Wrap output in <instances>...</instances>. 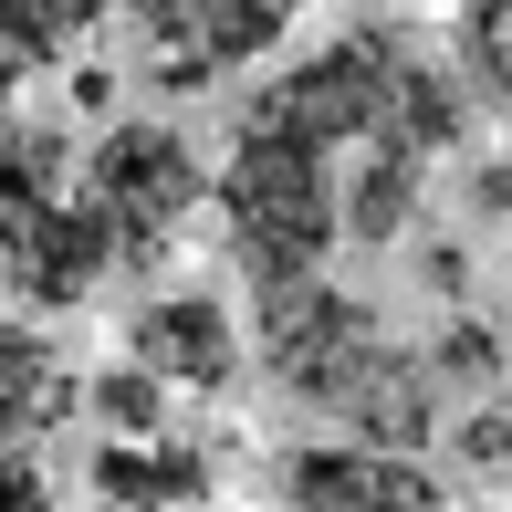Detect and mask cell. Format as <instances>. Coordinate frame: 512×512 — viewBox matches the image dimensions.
Segmentation results:
<instances>
[{
  "label": "cell",
  "instance_id": "cell-1",
  "mask_svg": "<svg viewBox=\"0 0 512 512\" xmlns=\"http://www.w3.org/2000/svg\"><path fill=\"white\" fill-rule=\"evenodd\" d=\"M262 366H272L304 408L345 418V439L418 450V439L439 429V377H429V356H398L387 324L366 314L356 293H335L324 272L262 293Z\"/></svg>",
  "mask_w": 512,
  "mask_h": 512
},
{
  "label": "cell",
  "instance_id": "cell-2",
  "mask_svg": "<svg viewBox=\"0 0 512 512\" xmlns=\"http://www.w3.org/2000/svg\"><path fill=\"white\" fill-rule=\"evenodd\" d=\"M345 178H335V147H314L304 126H272V115L241 105V136H230V168L209 178L220 199V241L251 283H304V272L335 262L345 241Z\"/></svg>",
  "mask_w": 512,
  "mask_h": 512
},
{
  "label": "cell",
  "instance_id": "cell-3",
  "mask_svg": "<svg viewBox=\"0 0 512 512\" xmlns=\"http://www.w3.org/2000/svg\"><path fill=\"white\" fill-rule=\"evenodd\" d=\"M74 189L105 209V230H115L126 262H157V251L199 220L209 168H199V147L178 126H115V136H95V157H84Z\"/></svg>",
  "mask_w": 512,
  "mask_h": 512
},
{
  "label": "cell",
  "instance_id": "cell-4",
  "mask_svg": "<svg viewBox=\"0 0 512 512\" xmlns=\"http://www.w3.org/2000/svg\"><path fill=\"white\" fill-rule=\"evenodd\" d=\"M115 11L147 42V74L168 84V95H199V84L262 63L272 42L304 21V0H115Z\"/></svg>",
  "mask_w": 512,
  "mask_h": 512
},
{
  "label": "cell",
  "instance_id": "cell-5",
  "mask_svg": "<svg viewBox=\"0 0 512 512\" xmlns=\"http://www.w3.org/2000/svg\"><path fill=\"white\" fill-rule=\"evenodd\" d=\"M293 512H450L439 471H418V450H377V439H324V450L283 460Z\"/></svg>",
  "mask_w": 512,
  "mask_h": 512
},
{
  "label": "cell",
  "instance_id": "cell-6",
  "mask_svg": "<svg viewBox=\"0 0 512 512\" xmlns=\"http://www.w3.org/2000/svg\"><path fill=\"white\" fill-rule=\"evenodd\" d=\"M126 356L157 366L168 387H199V398H220V387L241 377V335H230V304H220V293H157V304H136Z\"/></svg>",
  "mask_w": 512,
  "mask_h": 512
},
{
  "label": "cell",
  "instance_id": "cell-7",
  "mask_svg": "<svg viewBox=\"0 0 512 512\" xmlns=\"http://www.w3.org/2000/svg\"><path fill=\"white\" fill-rule=\"evenodd\" d=\"M105 272H126V251H115L105 209L84 199V189H63V199L42 209V220H32V251H21L11 293H21V304H42V314H74L84 293L105 283Z\"/></svg>",
  "mask_w": 512,
  "mask_h": 512
},
{
  "label": "cell",
  "instance_id": "cell-8",
  "mask_svg": "<svg viewBox=\"0 0 512 512\" xmlns=\"http://www.w3.org/2000/svg\"><path fill=\"white\" fill-rule=\"evenodd\" d=\"M74 189V157H63L53 126H11L0 115V293H11L21 251H32V220Z\"/></svg>",
  "mask_w": 512,
  "mask_h": 512
},
{
  "label": "cell",
  "instance_id": "cell-9",
  "mask_svg": "<svg viewBox=\"0 0 512 512\" xmlns=\"http://www.w3.org/2000/svg\"><path fill=\"white\" fill-rule=\"evenodd\" d=\"M84 398V377L63 366L53 335H32V324H0V450H21V439L63 429Z\"/></svg>",
  "mask_w": 512,
  "mask_h": 512
},
{
  "label": "cell",
  "instance_id": "cell-10",
  "mask_svg": "<svg viewBox=\"0 0 512 512\" xmlns=\"http://www.w3.org/2000/svg\"><path fill=\"white\" fill-rule=\"evenodd\" d=\"M95 492L105 502H157V512H199L209 502V460L189 450V439H105L95 460Z\"/></svg>",
  "mask_w": 512,
  "mask_h": 512
},
{
  "label": "cell",
  "instance_id": "cell-11",
  "mask_svg": "<svg viewBox=\"0 0 512 512\" xmlns=\"http://www.w3.org/2000/svg\"><path fill=\"white\" fill-rule=\"evenodd\" d=\"M115 0H0V74H42V63L84 53Z\"/></svg>",
  "mask_w": 512,
  "mask_h": 512
},
{
  "label": "cell",
  "instance_id": "cell-12",
  "mask_svg": "<svg viewBox=\"0 0 512 512\" xmlns=\"http://www.w3.org/2000/svg\"><path fill=\"white\" fill-rule=\"evenodd\" d=\"M84 408H95L115 439H157L168 429V377L126 356V366H105V377H84Z\"/></svg>",
  "mask_w": 512,
  "mask_h": 512
},
{
  "label": "cell",
  "instance_id": "cell-13",
  "mask_svg": "<svg viewBox=\"0 0 512 512\" xmlns=\"http://www.w3.org/2000/svg\"><path fill=\"white\" fill-rule=\"evenodd\" d=\"M429 377H460V387H492V377H502V335H492V324H471V314H460L450 335L429 345Z\"/></svg>",
  "mask_w": 512,
  "mask_h": 512
},
{
  "label": "cell",
  "instance_id": "cell-14",
  "mask_svg": "<svg viewBox=\"0 0 512 512\" xmlns=\"http://www.w3.org/2000/svg\"><path fill=\"white\" fill-rule=\"evenodd\" d=\"M460 460H471L492 492H512V398L481 408V418H460Z\"/></svg>",
  "mask_w": 512,
  "mask_h": 512
},
{
  "label": "cell",
  "instance_id": "cell-15",
  "mask_svg": "<svg viewBox=\"0 0 512 512\" xmlns=\"http://www.w3.org/2000/svg\"><path fill=\"white\" fill-rule=\"evenodd\" d=\"M0 512H53V481L32 460H11V450H0Z\"/></svg>",
  "mask_w": 512,
  "mask_h": 512
},
{
  "label": "cell",
  "instance_id": "cell-16",
  "mask_svg": "<svg viewBox=\"0 0 512 512\" xmlns=\"http://www.w3.org/2000/svg\"><path fill=\"white\" fill-rule=\"evenodd\" d=\"M450 21H502V0H439Z\"/></svg>",
  "mask_w": 512,
  "mask_h": 512
},
{
  "label": "cell",
  "instance_id": "cell-17",
  "mask_svg": "<svg viewBox=\"0 0 512 512\" xmlns=\"http://www.w3.org/2000/svg\"><path fill=\"white\" fill-rule=\"evenodd\" d=\"M95 512H157V502H105V492H95Z\"/></svg>",
  "mask_w": 512,
  "mask_h": 512
},
{
  "label": "cell",
  "instance_id": "cell-18",
  "mask_svg": "<svg viewBox=\"0 0 512 512\" xmlns=\"http://www.w3.org/2000/svg\"><path fill=\"white\" fill-rule=\"evenodd\" d=\"M492 32H512V0H502V21H492Z\"/></svg>",
  "mask_w": 512,
  "mask_h": 512
}]
</instances>
